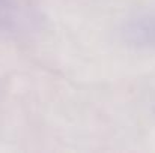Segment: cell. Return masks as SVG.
Instances as JSON below:
<instances>
[{"label":"cell","mask_w":155,"mask_h":153,"mask_svg":"<svg viewBox=\"0 0 155 153\" xmlns=\"http://www.w3.org/2000/svg\"><path fill=\"white\" fill-rule=\"evenodd\" d=\"M128 35L136 44L155 45V17L140 18L134 21L128 30Z\"/></svg>","instance_id":"cell-1"}]
</instances>
